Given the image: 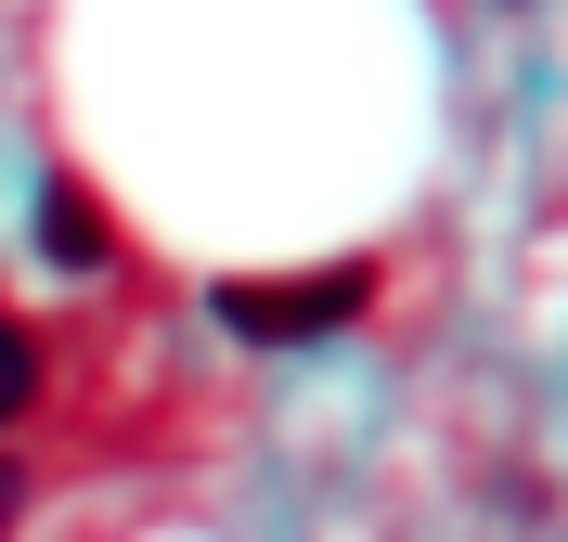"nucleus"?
<instances>
[{"label": "nucleus", "instance_id": "1", "mask_svg": "<svg viewBox=\"0 0 568 542\" xmlns=\"http://www.w3.org/2000/svg\"><path fill=\"white\" fill-rule=\"evenodd\" d=\"M362 310H375V258H336V272H297V285H220V324L246 349H311Z\"/></svg>", "mask_w": 568, "mask_h": 542}, {"label": "nucleus", "instance_id": "2", "mask_svg": "<svg viewBox=\"0 0 568 542\" xmlns=\"http://www.w3.org/2000/svg\"><path fill=\"white\" fill-rule=\"evenodd\" d=\"M39 258H52V272H116V233H104V207L78 194V168L39 181Z\"/></svg>", "mask_w": 568, "mask_h": 542}, {"label": "nucleus", "instance_id": "3", "mask_svg": "<svg viewBox=\"0 0 568 542\" xmlns=\"http://www.w3.org/2000/svg\"><path fill=\"white\" fill-rule=\"evenodd\" d=\"M27 400H39V336L13 324V310H0V427H13Z\"/></svg>", "mask_w": 568, "mask_h": 542}, {"label": "nucleus", "instance_id": "4", "mask_svg": "<svg viewBox=\"0 0 568 542\" xmlns=\"http://www.w3.org/2000/svg\"><path fill=\"white\" fill-rule=\"evenodd\" d=\"M13 517H27V466L0 452V542H13Z\"/></svg>", "mask_w": 568, "mask_h": 542}]
</instances>
